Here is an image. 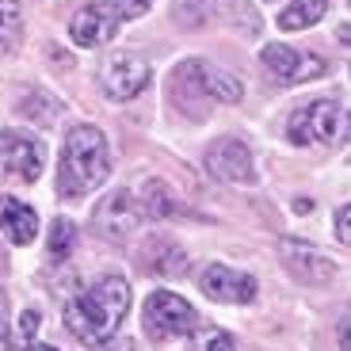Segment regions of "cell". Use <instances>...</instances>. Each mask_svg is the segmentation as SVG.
<instances>
[{
  "mask_svg": "<svg viewBox=\"0 0 351 351\" xmlns=\"http://www.w3.org/2000/svg\"><path fill=\"white\" fill-rule=\"evenodd\" d=\"M348 4H351V0H348Z\"/></svg>",
  "mask_w": 351,
  "mask_h": 351,
  "instance_id": "f1b7e54d",
  "label": "cell"
},
{
  "mask_svg": "<svg viewBox=\"0 0 351 351\" xmlns=\"http://www.w3.org/2000/svg\"><path fill=\"white\" fill-rule=\"evenodd\" d=\"M19 336H23V343H35V336H38V313L35 309H27V313L19 317Z\"/></svg>",
  "mask_w": 351,
  "mask_h": 351,
  "instance_id": "ffe728a7",
  "label": "cell"
},
{
  "mask_svg": "<svg viewBox=\"0 0 351 351\" xmlns=\"http://www.w3.org/2000/svg\"><path fill=\"white\" fill-rule=\"evenodd\" d=\"M107 351H138V343H134V340H119V343H111Z\"/></svg>",
  "mask_w": 351,
  "mask_h": 351,
  "instance_id": "484cf974",
  "label": "cell"
},
{
  "mask_svg": "<svg viewBox=\"0 0 351 351\" xmlns=\"http://www.w3.org/2000/svg\"><path fill=\"white\" fill-rule=\"evenodd\" d=\"M199 287L206 298L214 302H229V306H245L256 298V279L237 267H226V263H210L206 271L199 275Z\"/></svg>",
  "mask_w": 351,
  "mask_h": 351,
  "instance_id": "8fae6325",
  "label": "cell"
},
{
  "mask_svg": "<svg viewBox=\"0 0 351 351\" xmlns=\"http://www.w3.org/2000/svg\"><path fill=\"white\" fill-rule=\"evenodd\" d=\"M343 130H348L343 107L332 99H313V104L298 107L287 123L290 141H298V145H332L343 138Z\"/></svg>",
  "mask_w": 351,
  "mask_h": 351,
  "instance_id": "5b68a950",
  "label": "cell"
},
{
  "mask_svg": "<svg viewBox=\"0 0 351 351\" xmlns=\"http://www.w3.org/2000/svg\"><path fill=\"white\" fill-rule=\"evenodd\" d=\"M111 176V153L107 138L96 126H73L65 134L62 165H58V191L62 199H84Z\"/></svg>",
  "mask_w": 351,
  "mask_h": 351,
  "instance_id": "7a4b0ae2",
  "label": "cell"
},
{
  "mask_svg": "<svg viewBox=\"0 0 351 351\" xmlns=\"http://www.w3.org/2000/svg\"><path fill=\"white\" fill-rule=\"evenodd\" d=\"M43 160H46L43 141H35L31 134L19 130L0 134V168H4V176H12L19 184H35L43 176Z\"/></svg>",
  "mask_w": 351,
  "mask_h": 351,
  "instance_id": "ba28073f",
  "label": "cell"
},
{
  "mask_svg": "<svg viewBox=\"0 0 351 351\" xmlns=\"http://www.w3.org/2000/svg\"><path fill=\"white\" fill-rule=\"evenodd\" d=\"M8 340H12V332H8V302H4V294H0V351H8Z\"/></svg>",
  "mask_w": 351,
  "mask_h": 351,
  "instance_id": "603a6c76",
  "label": "cell"
},
{
  "mask_svg": "<svg viewBox=\"0 0 351 351\" xmlns=\"http://www.w3.org/2000/svg\"><path fill=\"white\" fill-rule=\"evenodd\" d=\"M141 214H149V218H172V214H180V206H176L172 191L165 184L149 180L145 184V206H141Z\"/></svg>",
  "mask_w": 351,
  "mask_h": 351,
  "instance_id": "e0dca14e",
  "label": "cell"
},
{
  "mask_svg": "<svg viewBox=\"0 0 351 351\" xmlns=\"http://www.w3.org/2000/svg\"><path fill=\"white\" fill-rule=\"evenodd\" d=\"M27 351H58V348H50V343H27Z\"/></svg>",
  "mask_w": 351,
  "mask_h": 351,
  "instance_id": "83f0119b",
  "label": "cell"
},
{
  "mask_svg": "<svg viewBox=\"0 0 351 351\" xmlns=\"http://www.w3.org/2000/svg\"><path fill=\"white\" fill-rule=\"evenodd\" d=\"M19 0H0V50H8L19 38Z\"/></svg>",
  "mask_w": 351,
  "mask_h": 351,
  "instance_id": "d6986e66",
  "label": "cell"
},
{
  "mask_svg": "<svg viewBox=\"0 0 351 351\" xmlns=\"http://www.w3.org/2000/svg\"><path fill=\"white\" fill-rule=\"evenodd\" d=\"M309 210H313V202L309 199H294V214H309Z\"/></svg>",
  "mask_w": 351,
  "mask_h": 351,
  "instance_id": "4316f807",
  "label": "cell"
},
{
  "mask_svg": "<svg viewBox=\"0 0 351 351\" xmlns=\"http://www.w3.org/2000/svg\"><path fill=\"white\" fill-rule=\"evenodd\" d=\"M153 80V69L149 62L141 58V53H111L104 62V69H99V84H104V92L111 99H119V104H126V99H134L138 92H145V84Z\"/></svg>",
  "mask_w": 351,
  "mask_h": 351,
  "instance_id": "52a82bcc",
  "label": "cell"
},
{
  "mask_svg": "<svg viewBox=\"0 0 351 351\" xmlns=\"http://www.w3.org/2000/svg\"><path fill=\"white\" fill-rule=\"evenodd\" d=\"M50 260H65V256L73 252V245H77V226H73L69 218H53L50 226Z\"/></svg>",
  "mask_w": 351,
  "mask_h": 351,
  "instance_id": "ac0fdd59",
  "label": "cell"
},
{
  "mask_svg": "<svg viewBox=\"0 0 351 351\" xmlns=\"http://www.w3.org/2000/svg\"><path fill=\"white\" fill-rule=\"evenodd\" d=\"M0 229H4V237H8L12 245H31L35 233H38V214L31 210L27 202L4 195V199H0Z\"/></svg>",
  "mask_w": 351,
  "mask_h": 351,
  "instance_id": "9a60e30c",
  "label": "cell"
},
{
  "mask_svg": "<svg viewBox=\"0 0 351 351\" xmlns=\"http://www.w3.org/2000/svg\"><path fill=\"white\" fill-rule=\"evenodd\" d=\"M172 96L184 111L191 107L195 114H202L199 107L214 104V99H218V104H237L241 99V80L233 77V73L218 69V65L191 58V62H184L172 73Z\"/></svg>",
  "mask_w": 351,
  "mask_h": 351,
  "instance_id": "3957f363",
  "label": "cell"
},
{
  "mask_svg": "<svg viewBox=\"0 0 351 351\" xmlns=\"http://www.w3.org/2000/svg\"><path fill=\"white\" fill-rule=\"evenodd\" d=\"M141 221V206L134 202L130 191H111L104 202L92 210V226L104 241H126Z\"/></svg>",
  "mask_w": 351,
  "mask_h": 351,
  "instance_id": "30bf717a",
  "label": "cell"
},
{
  "mask_svg": "<svg viewBox=\"0 0 351 351\" xmlns=\"http://www.w3.org/2000/svg\"><path fill=\"white\" fill-rule=\"evenodd\" d=\"M202 351H237V348H233V336H226V332H210L206 340H202Z\"/></svg>",
  "mask_w": 351,
  "mask_h": 351,
  "instance_id": "7402d4cb",
  "label": "cell"
},
{
  "mask_svg": "<svg viewBox=\"0 0 351 351\" xmlns=\"http://www.w3.org/2000/svg\"><path fill=\"white\" fill-rule=\"evenodd\" d=\"M282 260H287V271L294 275L298 282H309V287H321L336 275V263L328 260L325 252H317V248L302 245V241H282Z\"/></svg>",
  "mask_w": 351,
  "mask_h": 351,
  "instance_id": "4fadbf2b",
  "label": "cell"
},
{
  "mask_svg": "<svg viewBox=\"0 0 351 351\" xmlns=\"http://www.w3.org/2000/svg\"><path fill=\"white\" fill-rule=\"evenodd\" d=\"M325 12H328V0H294L290 8L279 12V27L282 31H302V27H313Z\"/></svg>",
  "mask_w": 351,
  "mask_h": 351,
  "instance_id": "2e32d148",
  "label": "cell"
},
{
  "mask_svg": "<svg viewBox=\"0 0 351 351\" xmlns=\"http://www.w3.org/2000/svg\"><path fill=\"white\" fill-rule=\"evenodd\" d=\"M126 309H130V282L107 275L65 302V325L80 343H104L119 332Z\"/></svg>",
  "mask_w": 351,
  "mask_h": 351,
  "instance_id": "6da1fadb",
  "label": "cell"
},
{
  "mask_svg": "<svg viewBox=\"0 0 351 351\" xmlns=\"http://www.w3.org/2000/svg\"><path fill=\"white\" fill-rule=\"evenodd\" d=\"M141 267L153 271V275H165V279H176V275L187 271V256L176 241L153 237V241H145V248H141Z\"/></svg>",
  "mask_w": 351,
  "mask_h": 351,
  "instance_id": "5bb4252c",
  "label": "cell"
},
{
  "mask_svg": "<svg viewBox=\"0 0 351 351\" xmlns=\"http://www.w3.org/2000/svg\"><path fill=\"white\" fill-rule=\"evenodd\" d=\"M263 65H267L279 80H287V84H302V80H313V77L325 73V62H321L317 53H298L282 43L263 46Z\"/></svg>",
  "mask_w": 351,
  "mask_h": 351,
  "instance_id": "7c38bea8",
  "label": "cell"
},
{
  "mask_svg": "<svg viewBox=\"0 0 351 351\" xmlns=\"http://www.w3.org/2000/svg\"><path fill=\"white\" fill-rule=\"evenodd\" d=\"M336 237H340L343 245H351V202L343 210H336Z\"/></svg>",
  "mask_w": 351,
  "mask_h": 351,
  "instance_id": "44dd1931",
  "label": "cell"
},
{
  "mask_svg": "<svg viewBox=\"0 0 351 351\" xmlns=\"http://www.w3.org/2000/svg\"><path fill=\"white\" fill-rule=\"evenodd\" d=\"M336 38H340V46L351 53V27H340V31H336Z\"/></svg>",
  "mask_w": 351,
  "mask_h": 351,
  "instance_id": "d4e9b609",
  "label": "cell"
},
{
  "mask_svg": "<svg viewBox=\"0 0 351 351\" xmlns=\"http://www.w3.org/2000/svg\"><path fill=\"white\" fill-rule=\"evenodd\" d=\"M141 321H145V332L153 340H176V336H187L195 328V309L172 290H157L141 309Z\"/></svg>",
  "mask_w": 351,
  "mask_h": 351,
  "instance_id": "8992f818",
  "label": "cell"
},
{
  "mask_svg": "<svg viewBox=\"0 0 351 351\" xmlns=\"http://www.w3.org/2000/svg\"><path fill=\"white\" fill-rule=\"evenodd\" d=\"M149 4L153 0H96V4H88V8L77 12L69 35H73L77 46H104V43H111V38L119 35L123 23L145 16Z\"/></svg>",
  "mask_w": 351,
  "mask_h": 351,
  "instance_id": "277c9868",
  "label": "cell"
},
{
  "mask_svg": "<svg viewBox=\"0 0 351 351\" xmlns=\"http://www.w3.org/2000/svg\"><path fill=\"white\" fill-rule=\"evenodd\" d=\"M206 172H210L214 180H221V184H233V187L256 184L252 153H248V145L237 138H221L206 149Z\"/></svg>",
  "mask_w": 351,
  "mask_h": 351,
  "instance_id": "9c48e42d",
  "label": "cell"
},
{
  "mask_svg": "<svg viewBox=\"0 0 351 351\" xmlns=\"http://www.w3.org/2000/svg\"><path fill=\"white\" fill-rule=\"evenodd\" d=\"M340 351H351V321L340 325Z\"/></svg>",
  "mask_w": 351,
  "mask_h": 351,
  "instance_id": "cb8c5ba5",
  "label": "cell"
}]
</instances>
